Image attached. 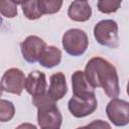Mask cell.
Wrapping results in <instances>:
<instances>
[{
    "instance_id": "6da1fadb",
    "label": "cell",
    "mask_w": 129,
    "mask_h": 129,
    "mask_svg": "<svg viewBox=\"0 0 129 129\" xmlns=\"http://www.w3.org/2000/svg\"><path fill=\"white\" fill-rule=\"evenodd\" d=\"M85 76L93 88H102L105 94L115 99L120 94L119 78L116 68L101 56L92 57L85 67Z\"/></svg>"
},
{
    "instance_id": "7a4b0ae2",
    "label": "cell",
    "mask_w": 129,
    "mask_h": 129,
    "mask_svg": "<svg viewBox=\"0 0 129 129\" xmlns=\"http://www.w3.org/2000/svg\"><path fill=\"white\" fill-rule=\"evenodd\" d=\"M32 104L37 109V123L40 129H59L62 124L61 113L47 92L32 97Z\"/></svg>"
},
{
    "instance_id": "3957f363",
    "label": "cell",
    "mask_w": 129,
    "mask_h": 129,
    "mask_svg": "<svg viewBox=\"0 0 129 129\" xmlns=\"http://www.w3.org/2000/svg\"><path fill=\"white\" fill-rule=\"evenodd\" d=\"M61 44L67 53L73 56H80L87 50L89 38L83 29L71 28L63 33Z\"/></svg>"
},
{
    "instance_id": "277c9868",
    "label": "cell",
    "mask_w": 129,
    "mask_h": 129,
    "mask_svg": "<svg viewBox=\"0 0 129 129\" xmlns=\"http://www.w3.org/2000/svg\"><path fill=\"white\" fill-rule=\"evenodd\" d=\"M94 37L103 46L115 48L119 45L118 24L112 19H104L94 26Z\"/></svg>"
},
{
    "instance_id": "5b68a950",
    "label": "cell",
    "mask_w": 129,
    "mask_h": 129,
    "mask_svg": "<svg viewBox=\"0 0 129 129\" xmlns=\"http://www.w3.org/2000/svg\"><path fill=\"white\" fill-rule=\"evenodd\" d=\"M106 114L113 125L123 127L129 124V102L122 99H112L107 107Z\"/></svg>"
},
{
    "instance_id": "8992f818",
    "label": "cell",
    "mask_w": 129,
    "mask_h": 129,
    "mask_svg": "<svg viewBox=\"0 0 129 129\" xmlns=\"http://www.w3.org/2000/svg\"><path fill=\"white\" fill-rule=\"evenodd\" d=\"M26 78L24 73L17 68L8 69L2 76L1 79V89L3 92L21 95L23 89H25Z\"/></svg>"
},
{
    "instance_id": "52a82bcc",
    "label": "cell",
    "mask_w": 129,
    "mask_h": 129,
    "mask_svg": "<svg viewBox=\"0 0 129 129\" xmlns=\"http://www.w3.org/2000/svg\"><path fill=\"white\" fill-rule=\"evenodd\" d=\"M46 46V43L40 37L29 35L20 43V50L23 58L27 62L34 63L39 60Z\"/></svg>"
},
{
    "instance_id": "ba28073f",
    "label": "cell",
    "mask_w": 129,
    "mask_h": 129,
    "mask_svg": "<svg viewBox=\"0 0 129 129\" xmlns=\"http://www.w3.org/2000/svg\"><path fill=\"white\" fill-rule=\"evenodd\" d=\"M98 107V102L95 97L88 99H81L73 96L68 103V108L71 114L76 118H84L93 114Z\"/></svg>"
},
{
    "instance_id": "9c48e42d",
    "label": "cell",
    "mask_w": 129,
    "mask_h": 129,
    "mask_svg": "<svg viewBox=\"0 0 129 129\" xmlns=\"http://www.w3.org/2000/svg\"><path fill=\"white\" fill-rule=\"evenodd\" d=\"M72 87L73 96L81 99H88L95 97V88H93L88 82L85 73L83 71H76L72 75Z\"/></svg>"
},
{
    "instance_id": "30bf717a",
    "label": "cell",
    "mask_w": 129,
    "mask_h": 129,
    "mask_svg": "<svg viewBox=\"0 0 129 129\" xmlns=\"http://www.w3.org/2000/svg\"><path fill=\"white\" fill-rule=\"evenodd\" d=\"M46 79L44 73L40 71H33L30 72L25 81V90L26 92L32 96L36 97L46 93Z\"/></svg>"
},
{
    "instance_id": "8fae6325",
    "label": "cell",
    "mask_w": 129,
    "mask_h": 129,
    "mask_svg": "<svg viewBox=\"0 0 129 129\" xmlns=\"http://www.w3.org/2000/svg\"><path fill=\"white\" fill-rule=\"evenodd\" d=\"M68 93V85L66 77L61 72L55 73L49 78V87L47 90L48 96L55 102L62 99Z\"/></svg>"
},
{
    "instance_id": "7c38bea8",
    "label": "cell",
    "mask_w": 129,
    "mask_h": 129,
    "mask_svg": "<svg viewBox=\"0 0 129 129\" xmlns=\"http://www.w3.org/2000/svg\"><path fill=\"white\" fill-rule=\"evenodd\" d=\"M68 16L77 22L88 21L92 16V8L87 1H73L68 8Z\"/></svg>"
},
{
    "instance_id": "4fadbf2b",
    "label": "cell",
    "mask_w": 129,
    "mask_h": 129,
    "mask_svg": "<svg viewBox=\"0 0 129 129\" xmlns=\"http://www.w3.org/2000/svg\"><path fill=\"white\" fill-rule=\"evenodd\" d=\"M60 61H61V50L54 45L46 46L38 60L39 64L46 69L54 68L58 66Z\"/></svg>"
},
{
    "instance_id": "5bb4252c",
    "label": "cell",
    "mask_w": 129,
    "mask_h": 129,
    "mask_svg": "<svg viewBox=\"0 0 129 129\" xmlns=\"http://www.w3.org/2000/svg\"><path fill=\"white\" fill-rule=\"evenodd\" d=\"M21 8L24 16L29 20H35L40 18L43 14L39 8V1L38 0H28L21 2Z\"/></svg>"
},
{
    "instance_id": "9a60e30c",
    "label": "cell",
    "mask_w": 129,
    "mask_h": 129,
    "mask_svg": "<svg viewBox=\"0 0 129 129\" xmlns=\"http://www.w3.org/2000/svg\"><path fill=\"white\" fill-rule=\"evenodd\" d=\"M15 115V107L12 102L1 99L0 101V121L9 122Z\"/></svg>"
},
{
    "instance_id": "2e32d148",
    "label": "cell",
    "mask_w": 129,
    "mask_h": 129,
    "mask_svg": "<svg viewBox=\"0 0 129 129\" xmlns=\"http://www.w3.org/2000/svg\"><path fill=\"white\" fill-rule=\"evenodd\" d=\"M39 8L42 14H54L61 8V0H38Z\"/></svg>"
},
{
    "instance_id": "e0dca14e",
    "label": "cell",
    "mask_w": 129,
    "mask_h": 129,
    "mask_svg": "<svg viewBox=\"0 0 129 129\" xmlns=\"http://www.w3.org/2000/svg\"><path fill=\"white\" fill-rule=\"evenodd\" d=\"M17 4H21V2L1 0L0 1L1 14L6 18H14L15 16H17Z\"/></svg>"
},
{
    "instance_id": "ac0fdd59",
    "label": "cell",
    "mask_w": 129,
    "mask_h": 129,
    "mask_svg": "<svg viewBox=\"0 0 129 129\" xmlns=\"http://www.w3.org/2000/svg\"><path fill=\"white\" fill-rule=\"evenodd\" d=\"M121 6L120 1H113V0H100L97 2L98 10L105 14H110L116 12Z\"/></svg>"
},
{
    "instance_id": "d6986e66",
    "label": "cell",
    "mask_w": 129,
    "mask_h": 129,
    "mask_svg": "<svg viewBox=\"0 0 129 129\" xmlns=\"http://www.w3.org/2000/svg\"><path fill=\"white\" fill-rule=\"evenodd\" d=\"M77 129H112V127L108 122L101 120V119H98V120L92 121L91 123H89L86 126L78 127Z\"/></svg>"
},
{
    "instance_id": "ffe728a7",
    "label": "cell",
    "mask_w": 129,
    "mask_h": 129,
    "mask_svg": "<svg viewBox=\"0 0 129 129\" xmlns=\"http://www.w3.org/2000/svg\"><path fill=\"white\" fill-rule=\"evenodd\" d=\"M15 129H37V127L34 124L25 122V123H21L20 125H18Z\"/></svg>"
},
{
    "instance_id": "44dd1931",
    "label": "cell",
    "mask_w": 129,
    "mask_h": 129,
    "mask_svg": "<svg viewBox=\"0 0 129 129\" xmlns=\"http://www.w3.org/2000/svg\"><path fill=\"white\" fill-rule=\"evenodd\" d=\"M126 93H127V95L129 96V81H128V83H127V87H126Z\"/></svg>"
}]
</instances>
